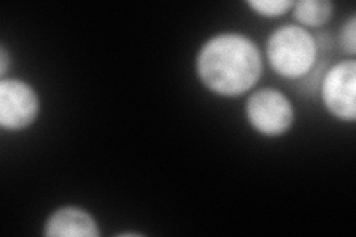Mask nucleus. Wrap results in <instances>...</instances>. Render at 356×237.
Returning <instances> with one entry per match:
<instances>
[{
  "label": "nucleus",
  "mask_w": 356,
  "mask_h": 237,
  "mask_svg": "<svg viewBox=\"0 0 356 237\" xmlns=\"http://www.w3.org/2000/svg\"><path fill=\"white\" fill-rule=\"evenodd\" d=\"M247 117L259 132L275 137L289 129L294 111L288 98L276 89H261L247 101Z\"/></svg>",
  "instance_id": "7ed1b4c3"
},
{
  "label": "nucleus",
  "mask_w": 356,
  "mask_h": 237,
  "mask_svg": "<svg viewBox=\"0 0 356 237\" xmlns=\"http://www.w3.org/2000/svg\"><path fill=\"white\" fill-rule=\"evenodd\" d=\"M255 13L263 17H281L289 9L294 6L291 0H255V2H248Z\"/></svg>",
  "instance_id": "6e6552de"
},
{
  "label": "nucleus",
  "mask_w": 356,
  "mask_h": 237,
  "mask_svg": "<svg viewBox=\"0 0 356 237\" xmlns=\"http://www.w3.org/2000/svg\"><path fill=\"white\" fill-rule=\"evenodd\" d=\"M340 43L344 52L353 55L356 52V19L352 17L346 24L343 26L340 33Z\"/></svg>",
  "instance_id": "1a4fd4ad"
},
{
  "label": "nucleus",
  "mask_w": 356,
  "mask_h": 237,
  "mask_svg": "<svg viewBox=\"0 0 356 237\" xmlns=\"http://www.w3.org/2000/svg\"><path fill=\"white\" fill-rule=\"evenodd\" d=\"M332 14L328 0H302L294 3V18L309 27L324 26Z\"/></svg>",
  "instance_id": "0eeeda50"
},
{
  "label": "nucleus",
  "mask_w": 356,
  "mask_h": 237,
  "mask_svg": "<svg viewBox=\"0 0 356 237\" xmlns=\"http://www.w3.org/2000/svg\"><path fill=\"white\" fill-rule=\"evenodd\" d=\"M39 115V98L26 83L10 79L0 82V125L10 131L24 129Z\"/></svg>",
  "instance_id": "20e7f679"
},
{
  "label": "nucleus",
  "mask_w": 356,
  "mask_h": 237,
  "mask_svg": "<svg viewBox=\"0 0 356 237\" xmlns=\"http://www.w3.org/2000/svg\"><path fill=\"white\" fill-rule=\"evenodd\" d=\"M267 56L277 74L288 79L306 76L316 61V43L309 31L298 26H285L272 33Z\"/></svg>",
  "instance_id": "f03ea898"
},
{
  "label": "nucleus",
  "mask_w": 356,
  "mask_h": 237,
  "mask_svg": "<svg viewBox=\"0 0 356 237\" xmlns=\"http://www.w3.org/2000/svg\"><path fill=\"white\" fill-rule=\"evenodd\" d=\"M8 64H9V56H8L6 49L2 47V49H0V74L2 76L8 70Z\"/></svg>",
  "instance_id": "9d476101"
},
{
  "label": "nucleus",
  "mask_w": 356,
  "mask_h": 237,
  "mask_svg": "<svg viewBox=\"0 0 356 237\" xmlns=\"http://www.w3.org/2000/svg\"><path fill=\"white\" fill-rule=\"evenodd\" d=\"M44 234L49 237H98L99 230L86 211L69 206L52 213L44 225Z\"/></svg>",
  "instance_id": "423d86ee"
},
{
  "label": "nucleus",
  "mask_w": 356,
  "mask_h": 237,
  "mask_svg": "<svg viewBox=\"0 0 356 237\" xmlns=\"http://www.w3.org/2000/svg\"><path fill=\"white\" fill-rule=\"evenodd\" d=\"M196 67L199 79L209 91L226 97L250 91L263 70L257 47L236 33L209 39L197 55Z\"/></svg>",
  "instance_id": "f257e3e1"
},
{
  "label": "nucleus",
  "mask_w": 356,
  "mask_h": 237,
  "mask_svg": "<svg viewBox=\"0 0 356 237\" xmlns=\"http://www.w3.org/2000/svg\"><path fill=\"white\" fill-rule=\"evenodd\" d=\"M356 64L341 61L327 73L322 82V99L331 115L341 120L353 122L356 117L355 103Z\"/></svg>",
  "instance_id": "39448f33"
}]
</instances>
